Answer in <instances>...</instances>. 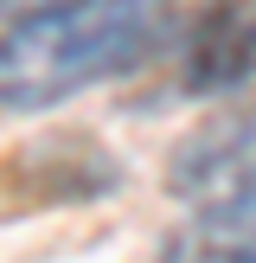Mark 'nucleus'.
Instances as JSON below:
<instances>
[{"label":"nucleus","instance_id":"nucleus-1","mask_svg":"<svg viewBox=\"0 0 256 263\" xmlns=\"http://www.w3.org/2000/svg\"><path fill=\"white\" fill-rule=\"evenodd\" d=\"M205 0H58L0 32V109L38 116L179 45Z\"/></svg>","mask_w":256,"mask_h":263},{"label":"nucleus","instance_id":"nucleus-2","mask_svg":"<svg viewBox=\"0 0 256 263\" xmlns=\"http://www.w3.org/2000/svg\"><path fill=\"white\" fill-rule=\"evenodd\" d=\"M166 186L192 225L256 238V103L192 128L166 161Z\"/></svg>","mask_w":256,"mask_h":263},{"label":"nucleus","instance_id":"nucleus-3","mask_svg":"<svg viewBox=\"0 0 256 263\" xmlns=\"http://www.w3.org/2000/svg\"><path fill=\"white\" fill-rule=\"evenodd\" d=\"M256 71V7L230 0V7H205L186 32V90H230Z\"/></svg>","mask_w":256,"mask_h":263},{"label":"nucleus","instance_id":"nucleus-4","mask_svg":"<svg viewBox=\"0 0 256 263\" xmlns=\"http://www.w3.org/2000/svg\"><path fill=\"white\" fill-rule=\"evenodd\" d=\"M160 263H256V238H230V231H211V225H192L166 238Z\"/></svg>","mask_w":256,"mask_h":263},{"label":"nucleus","instance_id":"nucleus-5","mask_svg":"<svg viewBox=\"0 0 256 263\" xmlns=\"http://www.w3.org/2000/svg\"><path fill=\"white\" fill-rule=\"evenodd\" d=\"M38 7H58V0H0V20H26V13Z\"/></svg>","mask_w":256,"mask_h":263}]
</instances>
